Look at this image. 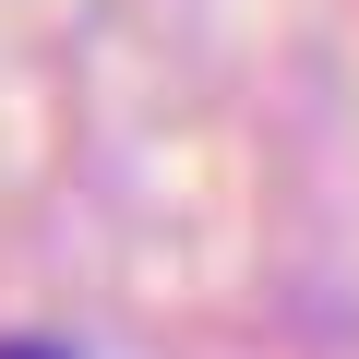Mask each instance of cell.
<instances>
[{
  "mask_svg": "<svg viewBox=\"0 0 359 359\" xmlns=\"http://www.w3.org/2000/svg\"><path fill=\"white\" fill-rule=\"evenodd\" d=\"M0 359H72V347H36V335H0Z\"/></svg>",
  "mask_w": 359,
  "mask_h": 359,
  "instance_id": "6da1fadb",
  "label": "cell"
}]
</instances>
